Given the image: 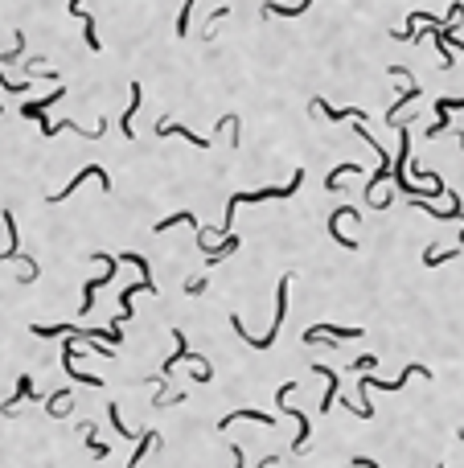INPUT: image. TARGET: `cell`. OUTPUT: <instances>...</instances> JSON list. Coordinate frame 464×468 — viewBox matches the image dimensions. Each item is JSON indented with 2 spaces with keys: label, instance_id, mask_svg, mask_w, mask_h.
<instances>
[{
  "label": "cell",
  "instance_id": "cell-1",
  "mask_svg": "<svg viewBox=\"0 0 464 468\" xmlns=\"http://www.w3.org/2000/svg\"><path fill=\"white\" fill-rule=\"evenodd\" d=\"M283 317H288V276H279V292H276V321H272V328H267L263 337H251V333L242 328V321H238V317H231V325H234V333H238L242 341H251L255 349H272V345H276L279 325H283Z\"/></svg>",
  "mask_w": 464,
  "mask_h": 468
},
{
  "label": "cell",
  "instance_id": "cell-2",
  "mask_svg": "<svg viewBox=\"0 0 464 468\" xmlns=\"http://www.w3.org/2000/svg\"><path fill=\"white\" fill-rule=\"evenodd\" d=\"M292 390H296V382H283V386H279V407L288 403V394H292ZM283 411L296 419V440H292V452L300 456V452L308 448V419H304V411H300V407H283Z\"/></svg>",
  "mask_w": 464,
  "mask_h": 468
},
{
  "label": "cell",
  "instance_id": "cell-3",
  "mask_svg": "<svg viewBox=\"0 0 464 468\" xmlns=\"http://www.w3.org/2000/svg\"><path fill=\"white\" fill-rule=\"evenodd\" d=\"M407 378H431V370L415 362V366H407L403 374L390 378V382H382V378H374V374H362V394H366V390H403V386H407Z\"/></svg>",
  "mask_w": 464,
  "mask_h": 468
},
{
  "label": "cell",
  "instance_id": "cell-4",
  "mask_svg": "<svg viewBox=\"0 0 464 468\" xmlns=\"http://www.w3.org/2000/svg\"><path fill=\"white\" fill-rule=\"evenodd\" d=\"M321 337H333L329 345H337V341H358L362 337V328H337V325H313L304 333V345H321Z\"/></svg>",
  "mask_w": 464,
  "mask_h": 468
},
{
  "label": "cell",
  "instance_id": "cell-5",
  "mask_svg": "<svg viewBox=\"0 0 464 468\" xmlns=\"http://www.w3.org/2000/svg\"><path fill=\"white\" fill-rule=\"evenodd\" d=\"M87 177H94V181H103V189H111V177H107V169H99V165H91V169H83L78 177H70V185H66V189H58V193H49V201H53V206H58V201H66V197H70L74 189L83 185Z\"/></svg>",
  "mask_w": 464,
  "mask_h": 468
},
{
  "label": "cell",
  "instance_id": "cell-6",
  "mask_svg": "<svg viewBox=\"0 0 464 468\" xmlns=\"http://www.w3.org/2000/svg\"><path fill=\"white\" fill-rule=\"evenodd\" d=\"M238 419H251V423H263V427H276V415H267V411H251V407H234L231 415H222V423H218V427L226 431V427H234Z\"/></svg>",
  "mask_w": 464,
  "mask_h": 468
},
{
  "label": "cell",
  "instance_id": "cell-7",
  "mask_svg": "<svg viewBox=\"0 0 464 468\" xmlns=\"http://www.w3.org/2000/svg\"><path fill=\"white\" fill-rule=\"evenodd\" d=\"M238 246H242V238L231 231V234H222V242H218V246H197V251H201L210 263H222V259H226V255H234Z\"/></svg>",
  "mask_w": 464,
  "mask_h": 468
},
{
  "label": "cell",
  "instance_id": "cell-8",
  "mask_svg": "<svg viewBox=\"0 0 464 468\" xmlns=\"http://www.w3.org/2000/svg\"><path fill=\"white\" fill-rule=\"evenodd\" d=\"M62 94H66V91L58 87V91H49L46 99H38V103H25V107H21V115H25V119H38V124L46 128V124H49V119H46V107H49V103H58Z\"/></svg>",
  "mask_w": 464,
  "mask_h": 468
},
{
  "label": "cell",
  "instance_id": "cell-9",
  "mask_svg": "<svg viewBox=\"0 0 464 468\" xmlns=\"http://www.w3.org/2000/svg\"><path fill=\"white\" fill-rule=\"evenodd\" d=\"M46 411L53 415V419H66V415L74 411V394H70V390H53V394L46 399Z\"/></svg>",
  "mask_w": 464,
  "mask_h": 468
},
{
  "label": "cell",
  "instance_id": "cell-10",
  "mask_svg": "<svg viewBox=\"0 0 464 468\" xmlns=\"http://www.w3.org/2000/svg\"><path fill=\"white\" fill-rule=\"evenodd\" d=\"M21 399H33V403H38V390H33V378H29V374H21V378H17V394H13V399H8V403L0 407V411H4V415H13Z\"/></svg>",
  "mask_w": 464,
  "mask_h": 468
},
{
  "label": "cell",
  "instance_id": "cell-11",
  "mask_svg": "<svg viewBox=\"0 0 464 468\" xmlns=\"http://www.w3.org/2000/svg\"><path fill=\"white\" fill-rule=\"evenodd\" d=\"M156 136H185V140L197 144V148H210V140H206V136H193L189 128H181V124H169V119H160V124H156Z\"/></svg>",
  "mask_w": 464,
  "mask_h": 468
},
{
  "label": "cell",
  "instance_id": "cell-12",
  "mask_svg": "<svg viewBox=\"0 0 464 468\" xmlns=\"http://www.w3.org/2000/svg\"><path fill=\"white\" fill-rule=\"evenodd\" d=\"M140 83H132V103H128V111H124V136L128 140H136V111H140Z\"/></svg>",
  "mask_w": 464,
  "mask_h": 468
},
{
  "label": "cell",
  "instance_id": "cell-13",
  "mask_svg": "<svg viewBox=\"0 0 464 468\" xmlns=\"http://www.w3.org/2000/svg\"><path fill=\"white\" fill-rule=\"evenodd\" d=\"M308 4H313V0H300V4H276V0H267V4H263V17H300Z\"/></svg>",
  "mask_w": 464,
  "mask_h": 468
},
{
  "label": "cell",
  "instance_id": "cell-14",
  "mask_svg": "<svg viewBox=\"0 0 464 468\" xmlns=\"http://www.w3.org/2000/svg\"><path fill=\"white\" fill-rule=\"evenodd\" d=\"M156 444H160V435H156V431H144V435L136 440V452H132V460H128V468H136L140 460H144V456H148V452L156 448Z\"/></svg>",
  "mask_w": 464,
  "mask_h": 468
},
{
  "label": "cell",
  "instance_id": "cell-15",
  "mask_svg": "<svg viewBox=\"0 0 464 468\" xmlns=\"http://www.w3.org/2000/svg\"><path fill=\"white\" fill-rule=\"evenodd\" d=\"M419 99V87L415 83H411V87H407V91L399 94V103H395V107H390V111H386V124H390V128H395V124H399V111H403V107H407V103H415Z\"/></svg>",
  "mask_w": 464,
  "mask_h": 468
},
{
  "label": "cell",
  "instance_id": "cell-16",
  "mask_svg": "<svg viewBox=\"0 0 464 468\" xmlns=\"http://www.w3.org/2000/svg\"><path fill=\"white\" fill-rule=\"evenodd\" d=\"M464 246H452V251H423V263L427 267H440V263H448V259H456Z\"/></svg>",
  "mask_w": 464,
  "mask_h": 468
},
{
  "label": "cell",
  "instance_id": "cell-17",
  "mask_svg": "<svg viewBox=\"0 0 464 468\" xmlns=\"http://www.w3.org/2000/svg\"><path fill=\"white\" fill-rule=\"evenodd\" d=\"M177 222H193V226H197V218H193L189 210H177V214H169L165 222H156V234H165V231H169V226H177Z\"/></svg>",
  "mask_w": 464,
  "mask_h": 468
},
{
  "label": "cell",
  "instance_id": "cell-18",
  "mask_svg": "<svg viewBox=\"0 0 464 468\" xmlns=\"http://www.w3.org/2000/svg\"><path fill=\"white\" fill-rule=\"evenodd\" d=\"M107 419H111V427H115V431H119L124 440H136V431H128V427H124V419H119V407H115V403L107 407Z\"/></svg>",
  "mask_w": 464,
  "mask_h": 468
},
{
  "label": "cell",
  "instance_id": "cell-19",
  "mask_svg": "<svg viewBox=\"0 0 464 468\" xmlns=\"http://www.w3.org/2000/svg\"><path fill=\"white\" fill-rule=\"evenodd\" d=\"M193 4H197V0H185V8H181V17H177V37L189 33V12H193Z\"/></svg>",
  "mask_w": 464,
  "mask_h": 468
},
{
  "label": "cell",
  "instance_id": "cell-20",
  "mask_svg": "<svg viewBox=\"0 0 464 468\" xmlns=\"http://www.w3.org/2000/svg\"><path fill=\"white\" fill-rule=\"evenodd\" d=\"M464 107V99H440V103H436V111H440V115H448V111H461Z\"/></svg>",
  "mask_w": 464,
  "mask_h": 468
},
{
  "label": "cell",
  "instance_id": "cell-21",
  "mask_svg": "<svg viewBox=\"0 0 464 468\" xmlns=\"http://www.w3.org/2000/svg\"><path fill=\"white\" fill-rule=\"evenodd\" d=\"M374 366H378V358L366 353V358H354V366H349V370H358V374H362V370H374Z\"/></svg>",
  "mask_w": 464,
  "mask_h": 468
},
{
  "label": "cell",
  "instance_id": "cell-22",
  "mask_svg": "<svg viewBox=\"0 0 464 468\" xmlns=\"http://www.w3.org/2000/svg\"><path fill=\"white\" fill-rule=\"evenodd\" d=\"M206 287H210V280H206V276H193V280L185 283V292H189V296H197V292H206Z\"/></svg>",
  "mask_w": 464,
  "mask_h": 468
},
{
  "label": "cell",
  "instance_id": "cell-23",
  "mask_svg": "<svg viewBox=\"0 0 464 468\" xmlns=\"http://www.w3.org/2000/svg\"><path fill=\"white\" fill-rule=\"evenodd\" d=\"M354 468H378L374 460H366V456H354Z\"/></svg>",
  "mask_w": 464,
  "mask_h": 468
},
{
  "label": "cell",
  "instance_id": "cell-24",
  "mask_svg": "<svg viewBox=\"0 0 464 468\" xmlns=\"http://www.w3.org/2000/svg\"><path fill=\"white\" fill-rule=\"evenodd\" d=\"M231 452H234V468H242V448H238V444H231Z\"/></svg>",
  "mask_w": 464,
  "mask_h": 468
},
{
  "label": "cell",
  "instance_id": "cell-25",
  "mask_svg": "<svg viewBox=\"0 0 464 468\" xmlns=\"http://www.w3.org/2000/svg\"><path fill=\"white\" fill-rule=\"evenodd\" d=\"M461 440H464V431H461Z\"/></svg>",
  "mask_w": 464,
  "mask_h": 468
}]
</instances>
